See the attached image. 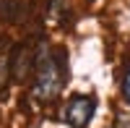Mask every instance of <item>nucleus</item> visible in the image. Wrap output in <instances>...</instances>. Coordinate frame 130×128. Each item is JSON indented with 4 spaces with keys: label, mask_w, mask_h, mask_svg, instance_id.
<instances>
[{
    "label": "nucleus",
    "mask_w": 130,
    "mask_h": 128,
    "mask_svg": "<svg viewBox=\"0 0 130 128\" xmlns=\"http://www.w3.org/2000/svg\"><path fill=\"white\" fill-rule=\"evenodd\" d=\"M89 3H91V0H89Z\"/></svg>",
    "instance_id": "423d86ee"
},
{
    "label": "nucleus",
    "mask_w": 130,
    "mask_h": 128,
    "mask_svg": "<svg viewBox=\"0 0 130 128\" xmlns=\"http://www.w3.org/2000/svg\"><path fill=\"white\" fill-rule=\"evenodd\" d=\"M68 79V55L62 50H52V47H42L37 52V68H34V86L31 94L39 102H55L60 97V92Z\"/></svg>",
    "instance_id": "f257e3e1"
},
{
    "label": "nucleus",
    "mask_w": 130,
    "mask_h": 128,
    "mask_svg": "<svg viewBox=\"0 0 130 128\" xmlns=\"http://www.w3.org/2000/svg\"><path fill=\"white\" fill-rule=\"evenodd\" d=\"M96 112V99L86 94H73L65 107V123L70 128H89L91 118Z\"/></svg>",
    "instance_id": "7ed1b4c3"
},
{
    "label": "nucleus",
    "mask_w": 130,
    "mask_h": 128,
    "mask_svg": "<svg viewBox=\"0 0 130 128\" xmlns=\"http://www.w3.org/2000/svg\"><path fill=\"white\" fill-rule=\"evenodd\" d=\"M5 73H10V58H5V52L0 50V89L5 86Z\"/></svg>",
    "instance_id": "20e7f679"
},
{
    "label": "nucleus",
    "mask_w": 130,
    "mask_h": 128,
    "mask_svg": "<svg viewBox=\"0 0 130 128\" xmlns=\"http://www.w3.org/2000/svg\"><path fill=\"white\" fill-rule=\"evenodd\" d=\"M37 68V52L31 50L29 42H18L10 52V81L13 84H24L29 76H34Z\"/></svg>",
    "instance_id": "f03ea898"
},
{
    "label": "nucleus",
    "mask_w": 130,
    "mask_h": 128,
    "mask_svg": "<svg viewBox=\"0 0 130 128\" xmlns=\"http://www.w3.org/2000/svg\"><path fill=\"white\" fill-rule=\"evenodd\" d=\"M122 97H125V102L130 105V71L125 73V79H122Z\"/></svg>",
    "instance_id": "39448f33"
}]
</instances>
